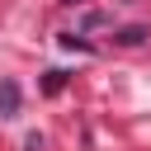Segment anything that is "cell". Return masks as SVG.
I'll use <instances>...</instances> for the list:
<instances>
[{
	"mask_svg": "<svg viewBox=\"0 0 151 151\" xmlns=\"http://www.w3.org/2000/svg\"><path fill=\"white\" fill-rule=\"evenodd\" d=\"M66 5H76V0H66Z\"/></svg>",
	"mask_w": 151,
	"mask_h": 151,
	"instance_id": "3",
	"label": "cell"
},
{
	"mask_svg": "<svg viewBox=\"0 0 151 151\" xmlns=\"http://www.w3.org/2000/svg\"><path fill=\"white\" fill-rule=\"evenodd\" d=\"M118 42H123V47H137V42H146V28H123Z\"/></svg>",
	"mask_w": 151,
	"mask_h": 151,
	"instance_id": "2",
	"label": "cell"
},
{
	"mask_svg": "<svg viewBox=\"0 0 151 151\" xmlns=\"http://www.w3.org/2000/svg\"><path fill=\"white\" fill-rule=\"evenodd\" d=\"M0 113H5V118H14V113H19V85H14V80H5V85H0Z\"/></svg>",
	"mask_w": 151,
	"mask_h": 151,
	"instance_id": "1",
	"label": "cell"
}]
</instances>
